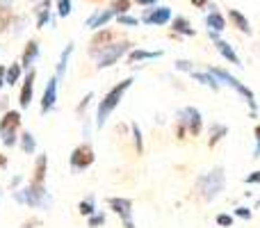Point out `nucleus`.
Listing matches in <instances>:
<instances>
[{
    "label": "nucleus",
    "instance_id": "37",
    "mask_svg": "<svg viewBox=\"0 0 260 228\" xmlns=\"http://www.w3.org/2000/svg\"><path fill=\"white\" fill-rule=\"evenodd\" d=\"M91 101H94V91H89V94H85V99L80 101V105L76 108V112H78V116H82V112H87V108L91 105Z\"/></svg>",
    "mask_w": 260,
    "mask_h": 228
},
{
    "label": "nucleus",
    "instance_id": "16",
    "mask_svg": "<svg viewBox=\"0 0 260 228\" xmlns=\"http://www.w3.org/2000/svg\"><path fill=\"white\" fill-rule=\"evenodd\" d=\"M50 7L53 3L50 0H39L35 7V14H37V27H46V25H55L53 16H50Z\"/></svg>",
    "mask_w": 260,
    "mask_h": 228
},
{
    "label": "nucleus",
    "instance_id": "25",
    "mask_svg": "<svg viewBox=\"0 0 260 228\" xmlns=\"http://www.w3.org/2000/svg\"><path fill=\"white\" fill-rule=\"evenodd\" d=\"M18 146H21V151L25 153V155H35V151H37V137L30 133V130H23L21 137H18Z\"/></svg>",
    "mask_w": 260,
    "mask_h": 228
},
{
    "label": "nucleus",
    "instance_id": "12",
    "mask_svg": "<svg viewBox=\"0 0 260 228\" xmlns=\"http://www.w3.org/2000/svg\"><path fill=\"white\" fill-rule=\"evenodd\" d=\"M171 7H165V5H160V7H148L146 14L142 16V23H146V25H167V23H171Z\"/></svg>",
    "mask_w": 260,
    "mask_h": 228
},
{
    "label": "nucleus",
    "instance_id": "35",
    "mask_svg": "<svg viewBox=\"0 0 260 228\" xmlns=\"http://www.w3.org/2000/svg\"><path fill=\"white\" fill-rule=\"evenodd\" d=\"M110 7L114 9V14L117 16H121V14H128V9H130V0H114Z\"/></svg>",
    "mask_w": 260,
    "mask_h": 228
},
{
    "label": "nucleus",
    "instance_id": "18",
    "mask_svg": "<svg viewBox=\"0 0 260 228\" xmlns=\"http://www.w3.org/2000/svg\"><path fill=\"white\" fill-rule=\"evenodd\" d=\"M37 59H39V41H37V39H30V41L25 44V50H23V55H21V67L30 71L32 64H35Z\"/></svg>",
    "mask_w": 260,
    "mask_h": 228
},
{
    "label": "nucleus",
    "instance_id": "2",
    "mask_svg": "<svg viewBox=\"0 0 260 228\" xmlns=\"http://www.w3.org/2000/svg\"><path fill=\"white\" fill-rule=\"evenodd\" d=\"M133 82H135V78H126V80L117 82V85H114L112 89H110L108 94L103 96V101H99V108H96V116H94V125H96V130H101L105 123H108V119L112 116L114 110H117L119 105H121L123 96L128 94V89L133 87Z\"/></svg>",
    "mask_w": 260,
    "mask_h": 228
},
{
    "label": "nucleus",
    "instance_id": "1",
    "mask_svg": "<svg viewBox=\"0 0 260 228\" xmlns=\"http://www.w3.org/2000/svg\"><path fill=\"white\" fill-rule=\"evenodd\" d=\"M226 187V171L224 167H212L210 171L201 174L194 180V194L201 199L203 203H212L221 197Z\"/></svg>",
    "mask_w": 260,
    "mask_h": 228
},
{
    "label": "nucleus",
    "instance_id": "40",
    "mask_svg": "<svg viewBox=\"0 0 260 228\" xmlns=\"http://www.w3.org/2000/svg\"><path fill=\"white\" fill-rule=\"evenodd\" d=\"M253 139H256V146H253V157H260V123L253 130Z\"/></svg>",
    "mask_w": 260,
    "mask_h": 228
},
{
    "label": "nucleus",
    "instance_id": "5",
    "mask_svg": "<svg viewBox=\"0 0 260 228\" xmlns=\"http://www.w3.org/2000/svg\"><path fill=\"white\" fill-rule=\"evenodd\" d=\"M130 50H133V44H130V41H112V44H108L105 48L89 50V55L96 59V69H110L121 57H126Z\"/></svg>",
    "mask_w": 260,
    "mask_h": 228
},
{
    "label": "nucleus",
    "instance_id": "20",
    "mask_svg": "<svg viewBox=\"0 0 260 228\" xmlns=\"http://www.w3.org/2000/svg\"><path fill=\"white\" fill-rule=\"evenodd\" d=\"M165 55V50H144V48H133L128 53V62H151V59H160Z\"/></svg>",
    "mask_w": 260,
    "mask_h": 228
},
{
    "label": "nucleus",
    "instance_id": "21",
    "mask_svg": "<svg viewBox=\"0 0 260 228\" xmlns=\"http://www.w3.org/2000/svg\"><path fill=\"white\" fill-rule=\"evenodd\" d=\"M229 21L233 27H238L242 35H251V23H249V18L244 16L240 9H229Z\"/></svg>",
    "mask_w": 260,
    "mask_h": 228
},
{
    "label": "nucleus",
    "instance_id": "41",
    "mask_svg": "<svg viewBox=\"0 0 260 228\" xmlns=\"http://www.w3.org/2000/svg\"><path fill=\"white\" fill-rule=\"evenodd\" d=\"M89 135H91V123H89V119L85 116V125H82V137L89 139Z\"/></svg>",
    "mask_w": 260,
    "mask_h": 228
},
{
    "label": "nucleus",
    "instance_id": "6",
    "mask_svg": "<svg viewBox=\"0 0 260 228\" xmlns=\"http://www.w3.org/2000/svg\"><path fill=\"white\" fill-rule=\"evenodd\" d=\"M18 128H21V112L18 110H9V112L3 114L0 119V142L7 148L16 146L18 144Z\"/></svg>",
    "mask_w": 260,
    "mask_h": 228
},
{
    "label": "nucleus",
    "instance_id": "8",
    "mask_svg": "<svg viewBox=\"0 0 260 228\" xmlns=\"http://www.w3.org/2000/svg\"><path fill=\"white\" fill-rule=\"evenodd\" d=\"M94 160H96L94 148L85 142L71 151V155H69V167H71L73 174H82V171H87L91 165H94Z\"/></svg>",
    "mask_w": 260,
    "mask_h": 228
},
{
    "label": "nucleus",
    "instance_id": "31",
    "mask_svg": "<svg viewBox=\"0 0 260 228\" xmlns=\"http://www.w3.org/2000/svg\"><path fill=\"white\" fill-rule=\"evenodd\" d=\"M105 212H94L91 217H87V228H101V226H105Z\"/></svg>",
    "mask_w": 260,
    "mask_h": 228
},
{
    "label": "nucleus",
    "instance_id": "38",
    "mask_svg": "<svg viewBox=\"0 0 260 228\" xmlns=\"http://www.w3.org/2000/svg\"><path fill=\"white\" fill-rule=\"evenodd\" d=\"M235 217H238V219H251L253 217V212H251V208H247V206H240V208H235V212H233Z\"/></svg>",
    "mask_w": 260,
    "mask_h": 228
},
{
    "label": "nucleus",
    "instance_id": "10",
    "mask_svg": "<svg viewBox=\"0 0 260 228\" xmlns=\"http://www.w3.org/2000/svg\"><path fill=\"white\" fill-rule=\"evenodd\" d=\"M208 37L212 39V44H215V48H217V53L221 55V57L226 59L229 64H233V67H238V69H242L244 64H242V59H240V55L235 53V48L229 44V41H224V39H219V35H215V32H208Z\"/></svg>",
    "mask_w": 260,
    "mask_h": 228
},
{
    "label": "nucleus",
    "instance_id": "3",
    "mask_svg": "<svg viewBox=\"0 0 260 228\" xmlns=\"http://www.w3.org/2000/svg\"><path fill=\"white\" fill-rule=\"evenodd\" d=\"M14 201L21 203L25 208H35V210H50L53 208V197L46 189V185H23V187L14 189Z\"/></svg>",
    "mask_w": 260,
    "mask_h": 228
},
{
    "label": "nucleus",
    "instance_id": "29",
    "mask_svg": "<svg viewBox=\"0 0 260 228\" xmlns=\"http://www.w3.org/2000/svg\"><path fill=\"white\" fill-rule=\"evenodd\" d=\"M130 133H133V139H135V151H137V155H142L144 153V137H142V128H139V123H130Z\"/></svg>",
    "mask_w": 260,
    "mask_h": 228
},
{
    "label": "nucleus",
    "instance_id": "14",
    "mask_svg": "<svg viewBox=\"0 0 260 228\" xmlns=\"http://www.w3.org/2000/svg\"><path fill=\"white\" fill-rule=\"evenodd\" d=\"M114 16H117V14H114V9H112V7H108V9H96V12L85 21V25L89 27V30L99 32V30H103V27L108 25V23L112 21Z\"/></svg>",
    "mask_w": 260,
    "mask_h": 228
},
{
    "label": "nucleus",
    "instance_id": "19",
    "mask_svg": "<svg viewBox=\"0 0 260 228\" xmlns=\"http://www.w3.org/2000/svg\"><path fill=\"white\" fill-rule=\"evenodd\" d=\"M189 76H192L194 82H199V85L208 87V89H212V91H219V89H221V82L217 80V78L212 76L208 69H206V71H192Z\"/></svg>",
    "mask_w": 260,
    "mask_h": 228
},
{
    "label": "nucleus",
    "instance_id": "45",
    "mask_svg": "<svg viewBox=\"0 0 260 228\" xmlns=\"http://www.w3.org/2000/svg\"><path fill=\"white\" fill-rule=\"evenodd\" d=\"M14 0H0V9H12Z\"/></svg>",
    "mask_w": 260,
    "mask_h": 228
},
{
    "label": "nucleus",
    "instance_id": "4",
    "mask_svg": "<svg viewBox=\"0 0 260 228\" xmlns=\"http://www.w3.org/2000/svg\"><path fill=\"white\" fill-rule=\"evenodd\" d=\"M208 71L212 73V76L217 78V80L221 82V85L231 87V89L235 91V94L240 96V99H244V103L251 108V116L258 114V103H256V94H253L251 89H249L247 85H244L242 80H238V78L233 76V73H229L226 69H219V67H208Z\"/></svg>",
    "mask_w": 260,
    "mask_h": 228
},
{
    "label": "nucleus",
    "instance_id": "44",
    "mask_svg": "<svg viewBox=\"0 0 260 228\" xmlns=\"http://www.w3.org/2000/svg\"><path fill=\"white\" fill-rule=\"evenodd\" d=\"M137 5H142V7H155L157 0H135Z\"/></svg>",
    "mask_w": 260,
    "mask_h": 228
},
{
    "label": "nucleus",
    "instance_id": "26",
    "mask_svg": "<svg viewBox=\"0 0 260 228\" xmlns=\"http://www.w3.org/2000/svg\"><path fill=\"white\" fill-rule=\"evenodd\" d=\"M112 39H114V32L112 30H99V32H96V37L91 39V48L89 50L105 48L108 44H112Z\"/></svg>",
    "mask_w": 260,
    "mask_h": 228
},
{
    "label": "nucleus",
    "instance_id": "15",
    "mask_svg": "<svg viewBox=\"0 0 260 228\" xmlns=\"http://www.w3.org/2000/svg\"><path fill=\"white\" fill-rule=\"evenodd\" d=\"M46 174H48V155L41 153V155H37L35 171H32L30 183L32 185H46Z\"/></svg>",
    "mask_w": 260,
    "mask_h": 228
},
{
    "label": "nucleus",
    "instance_id": "28",
    "mask_svg": "<svg viewBox=\"0 0 260 228\" xmlns=\"http://www.w3.org/2000/svg\"><path fill=\"white\" fill-rule=\"evenodd\" d=\"M78 212H80L82 217H91L94 212H99V210H96V199L91 197V194L87 199H82V201L78 203Z\"/></svg>",
    "mask_w": 260,
    "mask_h": 228
},
{
    "label": "nucleus",
    "instance_id": "11",
    "mask_svg": "<svg viewBox=\"0 0 260 228\" xmlns=\"http://www.w3.org/2000/svg\"><path fill=\"white\" fill-rule=\"evenodd\" d=\"M57 89H59V80L55 76L48 78L46 82V89H44V96H41V114H50L55 108H57Z\"/></svg>",
    "mask_w": 260,
    "mask_h": 228
},
{
    "label": "nucleus",
    "instance_id": "32",
    "mask_svg": "<svg viewBox=\"0 0 260 228\" xmlns=\"http://www.w3.org/2000/svg\"><path fill=\"white\" fill-rule=\"evenodd\" d=\"M117 23L121 27H137L139 25V18L130 16V14H121V16H117Z\"/></svg>",
    "mask_w": 260,
    "mask_h": 228
},
{
    "label": "nucleus",
    "instance_id": "47",
    "mask_svg": "<svg viewBox=\"0 0 260 228\" xmlns=\"http://www.w3.org/2000/svg\"><path fill=\"white\" fill-rule=\"evenodd\" d=\"M0 167H7V157L0 155Z\"/></svg>",
    "mask_w": 260,
    "mask_h": 228
},
{
    "label": "nucleus",
    "instance_id": "24",
    "mask_svg": "<svg viewBox=\"0 0 260 228\" xmlns=\"http://www.w3.org/2000/svg\"><path fill=\"white\" fill-rule=\"evenodd\" d=\"M171 27H174L176 35H183V37H194V35H197V30H194L192 23H189L185 16H176V18H171Z\"/></svg>",
    "mask_w": 260,
    "mask_h": 228
},
{
    "label": "nucleus",
    "instance_id": "27",
    "mask_svg": "<svg viewBox=\"0 0 260 228\" xmlns=\"http://www.w3.org/2000/svg\"><path fill=\"white\" fill-rule=\"evenodd\" d=\"M21 76H23V67L21 62H12V67H7V85L14 87L21 82Z\"/></svg>",
    "mask_w": 260,
    "mask_h": 228
},
{
    "label": "nucleus",
    "instance_id": "30",
    "mask_svg": "<svg viewBox=\"0 0 260 228\" xmlns=\"http://www.w3.org/2000/svg\"><path fill=\"white\" fill-rule=\"evenodd\" d=\"M55 7H57V16L67 18L73 12V0H55Z\"/></svg>",
    "mask_w": 260,
    "mask_h": 228
},
{
    "label": "nucleus",
    "instance_id": "9",
    "mask_svg": "<svg viewBox=\"0 0 260 228\" xmlns=\"http://www.w3.org/2000/svg\"><path fill=\"white\" fill-rule=\"evenodd\" d=\"M108 206H110V210L121 219L123 228H137L135 226V219H133V201H130V199H126V197H110Z\"/></svg>",
    "mask_w": 260,
    "mask_h": 228
},
{
    "label": "nucleus",
    "instance_id": "46",
    "mask_svg": "<svg viewBox=\"0 0 260 228\" xmlns=\"http://www.w3.org/2000/svg\"><path fill=\"white\" fill-rule=\"evenodd\" d=\"M192 5H194V7H206V5H208V0H192Z\"/></svg>",
    "mask_w": 260,
    "mask_h": 228
},
{
    "label": "nucleus",
    "instance_id": "43",
    "mask_svg": "<svg viewBox=\"0 0 260 228\" xmlns=\"http://www.w3.org/2000/svg\"><path fill=\"white\" fill-rule=\"evenodd\" d=\"M7 85V67H0V87Z\"/></svg>",
    "mask_w": 260,
    "mask_h": 228
},
{
    "label": "nucleus",
    "instance_id": "17",
    "mask_svg": "<svg viewBox=\"0 0 260 228\" xmlns=\"http://www.w3.org/2000/svg\"><path fill=\"white\" fill-rule=\"evenodd\" d=\"M206 27H208V32H215V35L226 30V18L221 16V12H217L215 5L210 7V12H208V16H206Z\"/></svg>",
    "mask_w": 260,
    "mask_h": 228
},
{
    "label": "nucleus",
    "instance_id": "7",
    "mask_svg": "<svg viewBox=\"0 0 260 228\" xmlns=\"http://www.w3.org/2000/svg\"><path fill=\"white\" fill-rule=\"evenodd\" d=\"M176 123L185 125V130H187L189 137H199L203 130V114L199 108H194V105H187V108L178 110L176 112Z\"/></svg>",
    "mask_w": 260,
    "mask_h": 228
},
{
    "label": "nucleus",
    "instance_id": "33",
    "mask_svg": "<svg viewBox=\"0 0 260 228\" xmlns=\"http://www.w3.org/2000/svg\"><path fill=\"white\" fill-rule=\"evenodd\" d=\"M12 21H14L12 12H9V9H0V32H5L7 27H12Z\"/></svg>",
    "mask_w": 260,
    "mask_h": 228
},
{
    "label": "nucleus",
    "instance_id": "42",
    "mask_svg": "<svg viewBox=\"0 0 260 228\" xmlns=\"http://www.w3.org/2000/svg\"><path fill=\"white\" fill-rule=\"evenodd\" d=\"M23 183V176H14V178H12V183H9V187H12V192H14V189H18V185H21Z\"/></svg>",
    "mask_w": 260,
    "mask_h": 228
},
{
    "label": "nucleus",
    "instance_id": "48",
    "mask_svg": "<svg viewBox=\"0 0 260 228\" xmlns=\"http://www.w3.org/2000/svg\"><path fill=\"white\" fill-rule=\"evenodd\" d=\"M0 197H3V194H0Z\"/></svg>",
    "mask_w": 260,
    "mask_h": 228
},
{
    "label": "nucleus",
    "instance_id": "34",
    "mask_svg": "<svg viewBox=\"0 0 260 228\" xmlns=\"http://www.w3.org/2000/svg\"><path fill=\"white\" fill-rule=\"evenodd\" d=\"M217 226H221V228H233L235 224V215H226V212H221V215H217Z\"/></svg>",
    "mask_w": 260,
    "mask_h": 228
},
{
    "label": "nucleus",
    "instance_id": "39",
    "mask_svg": "<svg viewBox=\"0 0 260 228\" xmlns=\"http://www.w3.org/2000/svg\"><path fill=\"white\" fill-rule=\"evenodd\" d=\"M244 183H247V185H260V169L251 171L249 176H244Z\"/></svg>",
    "mask_w": 260,
    "mask_h": 228
},
{
    "label": "nucleus",
    "instance_id": "23",
    "mask_svg": "<svg viewBox=\"0 0 260 228\" xmlns=\"http://www.w3.org/2000/svg\"><path fill=\"white\" fill-rule=\"evenodd\" d=\"M71 55H73V44H67V48L62 50V55H59V59H57V71H55V78H57L59 82H62L64 76H67V69H69V62H71Z\"/></svg>",
    "mask_w": 260,
    "mask_h": 228
},
{
    "label": "nucleus",
    "instance_id": "22",
    "mask_svg": "<svg viewBox=\"0 0 260 228\" xmlns=\"http://www.w3.org/2000/svg\"><path fill=\"white\" fill-rule=\"evenodd\" d=\"M226 135H229V128L224 123H219V121H212L210 128H208V146L215 148Z\"/></svg>",
    "mask_w": 260,
    "mask_h": 228
},
{
    "label": "nucleus",
    "instance_id": "36",
    "mask_svg": "<svg viewBox=\"0 0 260 228\" xmlns=\"http://www.w3.org/2000/svg\"><path fill=\"white\" fill-rule=\"evenodd\" d=\"M174 69H176V71L192 73V71H194V62H189V59H176V62H174Z\"/></svg>",
    "mask_w": 260,
    "mask_h": 228
},
{
    "label": "nucleus",
    "instance_id": "13",
    "mask_svg": "<svg viewBox=\"0 0 260 228\" xmlns=\"http://www.w3.org/2000/svg\"><path fill=\"white\" fill-rule=\"evenodd\" d=\"M35 69H30L27 71V76L23 78V85H21V91H18V105H21V110H27L32 105V99H35Z\"/></svg>",
    "mask_w": 260,
    "mask_h": 228
}]
</instances>
